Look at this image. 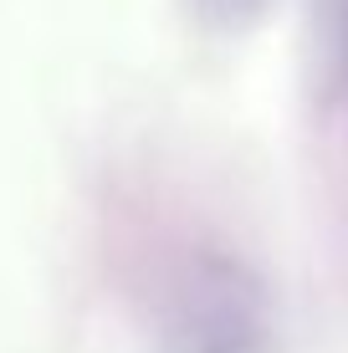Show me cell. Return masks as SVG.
Listing matches in <instances>:
<instances>
[{"mask_svg": "<svg viewBox=\"0 0 348 353\" xmlns=\"http://www.w3.org/2000/svg\"><path fill=\"white\" fill-rule=\"evenodd\" d=\"M170 353H272L261 287L231 261H200L174 297Z\"/></svg>", "mask_w": 348, "mask_h": 353, "instance_id": "6da1fadb", "label": "cell"}, {"mask_svg": "<svg viewBox=\"0 0 348 353\" xmlns=\"http://www.w3.org/2000/svg\"><path fill=\"white\" fill-rule=\"evenodd\" d=\"M190 6H195V21L210 31H246L272 0H190Z\"/></svg>", "mask_w": 348, "mask_h": 353, "instance_id": "7a4b0ae2", "label": "cell"}]
</instances>
